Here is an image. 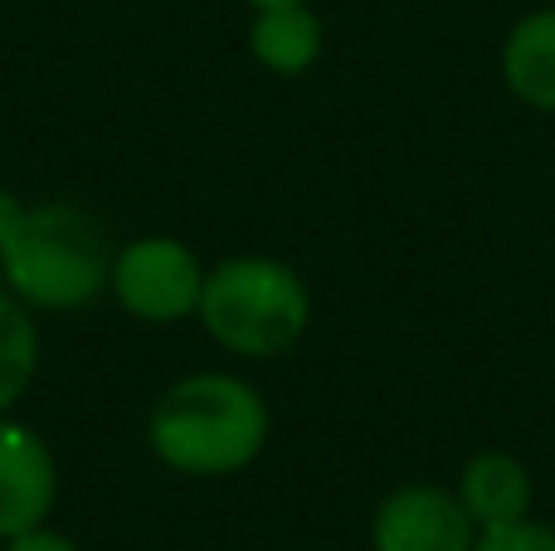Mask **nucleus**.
Segmentation results:
<instances>
[{
	"label": "nucleus",
	"instance_id": "1",
	"mask_svg": "<svg viewBox=\"0 0 555 551\" xmlns=\"http://www.w3.org/2000/svg\"><path fill=\"white\" fill-rule=\"evenodd\" d=\"M0 273L29 312H74L113 283V244L78 205H20L0 191Z\"/></svg>",
	"mask_w": 555,
	"mask_h": 551
},
{
	"label": "nucleus",
	"instance_id": "2",
	"mask_svg": "<svg viewBox=\"0 0 555 551\" xmlns=\"http://www.w3.org/2000/svg\"><path fill=\"white\" fill-rule=\"evenodd\" d=\"M269 400L230 371H195L152 406L146 445L185 478L244 474L269 445Z\"/></svg>",
	"mask_w": 555,
	"mask_h": 551
},
{
	"label": "nucleus",
	"instance_id": "3",
	"mask_svg": "<svg viewBox=\"0 0 555 551\" xmlns=\"http://www.w3.org/2000/svg\"><path fill=\"white\" fill-rule=\"evenodd\" d=\"M195 318L224 351L269 361L302 342L312 322V293L293 264L269 259V254H234L205 273Z\"/></svg>",
	"mask_w": 555,
	"mask_h": 551
},
{
	"label": "nucleus",
	"instance_id": "4",
	"mask_svg": "<svg viewBox=\"0 0 555 551\" xmlns=\"http://www.w3.org/2000/svg\"><path fill=\"white\" fill-rule=\"evenodd\" d=\"M107 289L137 322L171 328V322L201 312L205 269L171 234H142V240H127L113 254V283Z\"/></svg>",
	"mask_w": 555,
	"mask_h": 551
},
{
	"label": "nucleus",
	"instance_id": "5",
	"mask_svg": "<svg viewBox=\"0 0 555 551\" xmlns=\"http://www.w3.org/2000/svg\"><path fill=\"white\" fill-rule=\"evenodd\" d=\"M478 523L439 484H400L371 513V551H473Z\"/></svg>",
	"mask_w": 555,
	"mask_h": 551
},
{
	"label": "nucleus",
	"instance_id": "6",
	"mask_svg": "<svg viewBox=\"0 0 555 551\" xmlns=\"http://www.w3.org/2000/svg\"><path fill=\"white\" fill-rule=\"evenodd\" d=\"M59 498V464L29 425L0 415V542L44 527Z\"/></svg>",
	"mask_w": 555,
	"mask_h": 551
},
{
	"label": "nucleus",
	"instance_id": "7",
	"mask_svg": "<svg viewBox=\"0 0 555 551\" xmlns=\"http://www.w3.org/2000/svg\"><path fill=\"white\" fill-rule=\"evenodd\" d=\"M453 494L463 498L468 517L478 523V533H492V527H512L521 517H531V503H537V484H531V469L521 464L507 449H482L463 464L459 488Z\"/></svg>",
	"mask_w": 555,
	"mask_h": 551
},
{
	"label": "nucleus",
	"instance_id": "8",
	"mask_svg": "<svg viewBox=\"0 0 555 551\" xmlns=\"http://www.w3.org/2000/svg\"><path fill=\"white\" fill-rule=\"evenodd\" d=\"M502 84L517 103L555 113V5L521 15L502 39Z\"/></svg>",
	"mask_w": 555,
	"mask_h": 551
},
{
	"label": "nucleus",
	"instance_id": "9",
	"mask_svg": "<svg viewBox=\"0 0 555 551\" xmlns=\"http://www.w3.org/2000/svg\"><path fill=\"white\" fill-rule=\"evenodd\" d=\"M249 54L259 59L269 74H283V78L307 74V68L322 59V20L307 10V0L254 10Z\"/></svg>",
	"mask_w": 555,
	"mask_h": 551
},
{
	"label": "nucleus",
	"instance_id": "10",
	"mask_svg": "<svg viewBox=\"0 0 555 551\" xmlns=\"http://www.w3.org/2000/svg\"><path fill=\"white\" fill-rule=\"evenodd\" d=\"M39 371V328L10 289H0V415L20 406Z\"/></svg>",
	"mask_w": 555,
	"mask_h": 551
},
{
	"label": "nucleus",
	"instance_id": "11",
	"mask_svg": "<svg viewBox=\"0 0 555 551\" xmlns=\"http://www.w3.org/2000/svg\"><path fill=\"white\" fill-rule=\"evenodd\" d=\"M473 551H555V527L537 523V517H521V523H512V527L478 533V547Z\"/></svg>",
	"mask_w": 555,
	"mask_h": 551
},
{
	"label": "nucleus",
	"instance_id": "12",
	"mask_svg": "<svg viewBox=\"0 0 555 551\" xmlns=\"http://www.w3.org/2000/svg\"><path fill=\"white\" fill-rule=\"evenodd\" d=\"M5 551H78V547H74V537L54 533V527H29V533L10 537Z\"/></svg>",
	"mask_w": 555,
	"mask_h": 551
},
{
	"label": "nucleus",
	"instance_id": "13",
	"mask_svg": "<svg viewBox=\"0 0 555 551\" xmlns=\"http://www.w3.org/2000/svg\"><path fill=\"white\" fill-rule=\"evenodd\" d=\"M244 5H254V10H269V5H297V0H244Z\"/></svg>",
	"mask_w": 555,
	"mask_h": 551
}]
</instances>
